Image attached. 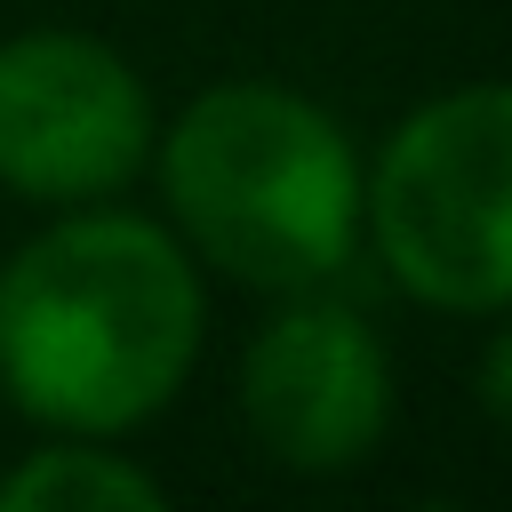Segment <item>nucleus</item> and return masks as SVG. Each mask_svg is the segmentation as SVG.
<instances>
[{"instance_id":"f257e3e1","label":"nucleus","mask_w":512,"mask_h":512,"mask_svg":"<svg viewBox=\"0 0 512 512\" xmlns=\"http://www.w3.org/2000/svg\"><path fill=\"white\" fill-rule=\"evenodd\" d=\"M208 336L200 256L136 208H56L0 264V392L48 424L120 440L152 424Z\"/></svg>"},{"instance_id":"f03ea898","label":"nucleus","mask_w":512,"mask_h":512,"mask_svg":"<svg viewBox=\"0 0 512 512\" xmlns=\"http://www.w3.org/2000/svg\"><path fill=\"white\" fill-rule=\"evenodd\" d=\"M168 232L240 288L296 296L360 256V152L280 80H216L152 136Z\"/></svg>"},{"instance_id":"7ed1b4c3","label":"nucleus","mask_w":512,"mask_h":512,"mask_svg":"<svg viewBox=\"0 0 512 512\" xmlns=\"http://www.w3.org/2000/svg\"><path fill=\"white\" fill-rule=\"evenodd\" d=\"M360 240L432 312H512V80L424 96L360 168Z\"/></svg>"},{"instance_id":"20e7f679","label":"nucleus","mask_w":512,"mask_h":512,"mask_svg":"<svg viewBox=\"0 0 512 512\" xmlns=\"http://www.w3.org/2000/svg\"><path fill=\"white\" fill-rule=\"evenodd\" d=\"M152 88L96 32H8L0 40V192L32 208L112 200L152 160Z\"/></svg>"},{"instance_id":"39448f33","label":"nucleus","mask_w":512,"mask_h":512,"mask_svg":"<svg viewBox=\"0 0 512 512\" xmlns=\"http://www.w3.org/2000/svg\"><path fill=\"white\" fill-rule=\"evenodd\" d=\"M240 424L248 440L304 480H336L368 464L392 432V352L384 336L312 288H296L240 360Z\"/></svg>"},{"instance_id":"423d86ee","label":"nucleus","mask_w":512,"mask_h":512,"mask_svg":"<svg viewBox=\"0 0 512 512\" xmlns=\"http://www.w3.org/2000/svg\"><path fill=\"white\" fill-rule=\"evenodd\" d=\"M160 504H168V488L136 456H120L88 432H56L48 448H32L0 472V512H160Z\"/></svg>"},{"instance_id":"0eeeda50","label":"nucleus","mask_w":512,"mask_h":512,"mask_svg":"<svg viewBox=\"0 0 512 512\" xmlns=\"http://www.w3.org/2000/svg\"><path fill=\"white\" fill-rule=\"evenodd\" d=\"M472 400H480V416L512 440V320L480 344V368H472Z\"/></svg>"}]
</instances>
